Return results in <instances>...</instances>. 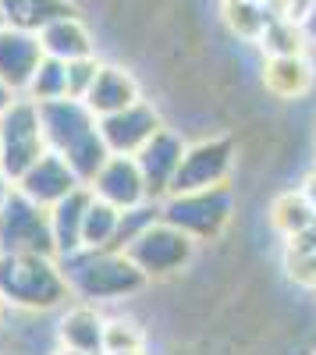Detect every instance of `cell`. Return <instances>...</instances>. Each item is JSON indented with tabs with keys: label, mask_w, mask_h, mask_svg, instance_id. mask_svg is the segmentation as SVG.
Instances as JSON below:
<instances>
[{
	"label": "cell",
	"mask_w": 316,
	"mask_h": 355,
	"mask_svg": "<svg viewBox=\"0 0 316 355\" xmlns=\"http://www.w3.org/2000/svg\"><path fill=\"white\" fill-rule=\"evenodd\" d=\"M40 125H43L46 150L61 153L68 160V167L78 174V182L89 185L96 171L107 164L110 150L103 146L100 128H96V114L85 107V100L61 96V100L40 103Z\"/></svg>",
	"instance_id": "cell-1"
},
{
	"label": "cell",
	"mask_w": 316,
	"mask_h": 355,
	"mask_svg": "<svg viewBox=\"0 0 316 355\" xmlns=\"http://www.w3.org/2000/svg\"><path fill=\"white\" fill-rule=\"evenodd\" d=\"M57 263H61L71 295L93 306L135 295L150 281L121 249H75L68 256H57Z\"/></svg>",
	"instance_id": "cell-2"
},
{
	"label": "cell",
	"mask_w": 316,
	"mask_h": 355,
	"mask_svg": "<svg viewBox=\"0 0 316 355\" xmlns=\"http://www.w3.org/2000/svg\"><path fill=\"white\" fill-rule=\"evenodd\" d=\"M71 295L57 256L0 252V299L18 309H57Z\"/></svg>",
	"instance_id": "cell-3"
},
{
	"label": "cell",
	"mask_w": 316,
	"mask_h": 355,
	"mask_svg": "<svg viewBox=\"0 0 316 355\" xmlns=\"http://www.w3.org/2000/svg\"><path fill=\"white\" fill-rule=\"evenodd\" d=\"M43 153L46 139L40 125V103L28 96H15L0 114V174L15 185Z\"/></svg>",
	"instance_id": "cell-4"
},
{
	"label": "cell",
	"mask_w": 316,
	"mask_h": 355,
	"mask_svg": "<svg viewBox=\"0 0 316 355\" xmlns=\"http://www.w3.org/2000/svg\"><path fill=\"white\" fill-rule=\"evenodd\" d=\"M231 189L217 185V189H199V192H170L160 199V220L175 224L185 231L192 242H207L227 227L231 220Z\"/></svg>",
	"instance_id": "cell-5"
},
{
	"label": "cell",
	"mask_w": 316,
	"mask_h": 355,
	"mask_svg": "<svg viewBox=\"0 0 316 355\" xmlns=\"http://www.w3.org/2000/svg\"><path fill=\"white\" fill-rule=\"evenodd\" d=\"M0 252H40V256H57L53 234H50V217L40 202L21 196L15 185L0 202Z\"/></svg>",
	"instance_id": "cell-6"
},
{
	"label": "cell",
	"mask_w": 316,
	"mask_h": 355,
	"mask_svg": "<svg viewBox=\"0 0 316 355\" xmlns=\"http://www.w3.org/2000/svg\"><path fill=\"white\" fill-rule=\"evenodd\" d=\"M192 249H195V242L188 239L185 231H178L175 224H167V220H153L142 234H135L121 252L146 277H167V274L182 270V266L192 259Z\"/></svg>",
	"instance_id": "cell-7"
},
{
	"label": "cell",
	"mask_w": 316,
	"mask_h": 355,
	"mask_svg": "<svg viewBox=\"0 0 316 355\" xmlns=\"http://www.w3.org/2000/svg\"><path fill=\"white\" fill-rule=\"evenodd\" d=\"M235 153H238V146L227 135L185 146L178 174H175V182H170V192H199V189L227 185V178H231V171H235Z\"/></svg>",
	"instance_id": "cell-8"
},
{
	"label": "cell",
	"mask_w": 316,
	"mask_h": 355,
	"mask_svg": "<svg viewBox=\"0 0 316 355\" xmlns=\"http://www.w3.org/2000/svg\"><path fill=\"white\" fill-rule=\"evenodd\" d=\"M96 128H100L103 146L114 157H135L142 146L164 128V121H160V114L146 100H135L132 107H125L118 114L96 117Z\"/></svg>",
	"instance_id": "cell-9"
},
{
	"label": "cell",
	"mask_w": 316,
	"mask_h": 355,
	"mask_svg": "<svg viewBox=\"0 0 316 355\" xmlns=\"http://www.w3.org/2000/svg\"><path fill=\"white\" fill-rule=\"evenodd\" d=\"M182 153H185V142L182 135L160 128L142 150L135 153V164L142 171V182H146V196L150 199H164L170 192V182L178 174V164H182Z\"/></svg>",
	"instance_id": "cell-10"
},
{
	"label": "cell",
	"mask_w": 316,
	"mask_h": 355,
	"mask_svg": "<svg viewBox=\"0 0 316 355\" xmlns=\"http://www.w3.org/2000/svg\"><path fill=\"white\" fill-rule=\"evenodd\" d=\"M40 61H43V46H40L36 33H21V28L0 25V82L11 93L25 96Z\"/></svg>",
	"instance_id": "cell-11"
},
{
	"label": "cell",
	"mask_w": 316,
	"mask_h": 355,
	"mask_svg": "<svg viewBox=\"0 0 316 355\" xmlns=\"http://www.w3.org/2000/svg\"><path fill=\"white\" fill-rule=\"evenodd\" d=\"M78 185H82L78 174L68 167V160H64L61 153H53V150H46V153L15 182V189H18L21 196H28L33 202H40L43 210H50L57 199H64V196H68L71 189H78Z\"/></svg>",
	"instance_id": "cell-12"
},
{
	"label": "cell",
	"mask_w": 316,
	"mask_h": 355,
	"mask_svg": "<svg viewBox=\"0 0 316 355\" xmlns=\"http://www.w3.org/2000/svg\"><path fill=\"white\" fill-rule=\"evenodd\" d=\"M89 192L118 210H132V206L146 202V182H142V171L135 164V157H107V164L96 171V178L89 182Z\"/></svg>",
	"instance_id": "cell-13"
},
{
	"label": "cell",
	"mask_w": 316,
	"mask_h": 355,
	"mask_svg": "<svg viewBox=\"0 0 316 355\" xmlns=\"http://www.w3.org/2000/svg\"><path fill=\"white\" fill-rule=\"evenodd\" d=\"M89 202H93L89 185H78V189H71L64 199H57L50 210H46L57 256H68V252L82 249V220H85V210H89Z\"/></svg>",
	"instance_id": "cell-14"
},
{
	"label": "cell",
	"mask_w": 316,
	"mask_h": 355,
	"mask_svg": "<svg viewBox=\"0 0 316 355\" xmlns=\"http://www.w3.org/2000/svg\"><path fill=\"white\" fill-rule=\"evenodd\" d=\"M85 107H89L96 117H107V114H118L125 107H132L139 100V85L135 78L125 71V68H114V64H100L89 93L82 96Z\"/></svg>",
	"instance_id": "cell-15"
},
{
	"label": "cell",
	"mask_w": 316,
	"mask_h": 355,
	"mask_svg": "<svg viewBox=\"0 0 316 355\" xmlns=\"http://www.w3.org/2000/svg\"><path fill=\"white\" fill-rule=\"evenodd\" d=\"M40 46L46 57H57V61H78V57H93V36L89 28L82 25L78 15L57 18L46 28H40Z\"/></svg>",
	"instance_id": "cell-16"
},
{
	"label": "cell",
	"mask_w": 316,
	"mask_h": 355,
	"mask_svg": "<svg viewBox=\"0 0 316 355\" xmlns=\"http://www.w3.org/2000/svg\"><path fill=\"white\" fill-rule=\"evenodd\" d=\"M263 85L267 93L277 100H299L313 89V68L302 53H288V57H267L263 64Z\"/></svg>",
	"instance_id": "cell-17"
},
{
	"label": "cell",
	"mask_w": 316,
	"mask_h": 355,
	"mask_svg": "<svg viewBox=\"0 0 316 355\" xmlns=\"http://www.w3.org/2000/svg\"><path fill=\"white\" fill-rule=\"evenodd\" d=\"M68 15H78L71 0H0V21L21 33H40Z\"/></svg>",
	"instance_id": "cell-18"
},
{
	"label": "cell",
	"mask_w": 316,
	"mask_h": 355,
	"mask_svg": "<svg viewBox=\"0 0 316 355\" xmlns=\"http://www.w3.org/2000/svg\"><path fill=\"white\" fill-rule=\"evenodd\" d=\"M103 331L107 320L93 309V302H82L61 320V345L82 355H103Z\"/></svg>",
	"instance_id": "cell-19"
},
{
	"label": "cell",
	"mask_w": 316,
	"mask_h": 355,
	"mask_svg": "<svg viewBox=\"0 0 316 355\" xmlns=\"http://www.w3.org/2000/svg\"><path fill=\"white\" fill-rule=\"evenodd\" d=\"M284 266L302 288H316V220L284 239Z\"/></svg>",
	"instance_id": "cell-20"
},
{
	"label": "cell",
	"mask_w": 316,
	"mask_h": 355,
	"mask_svg": "<svg viewBox=\"0 0 316 355\" xmlns=\"http://www.w3.org/2000/svg\"><path fill=\"white\" fill-rule=\"evenodd\" d=\"M118 220H121L118 206L93 196L89 210H85V220H82V249H110L114 234H118Z\"/></svg>",
	"instance_id": "cell-21"
},
{
	"label": "cell",
	"mask_w": 316,
	"mask_h": 355,
	"mask_svg": "<svg viewBox=\"0 0 316 355\" xmlns=\"http://www.w3.org/2000/svg\"><path fill=\"white\" fill-rule=\"evenodd\" d=\"M256 43H263V50L270 57H288V53H302L309 36H306L302 21H295V18H270L267 28H263V36Z\"/></svg>",
	"instance_id": "cell-22"
},
{
	"label": "cell",
	"mask_w": 316,
	"mask_h": 355,
	"mask_svg": "<svg viewBox=\"0 0 316 355\" xmlns=\"http://www.w3.org/2000/svg\"><path fill=\"white\" fill-rule=\"evenodd\" d=\"M224 11H227V25H231L242 40H252V43L263 36L267 21L274 18L263 0H224Z\"/></svg>",
	"instance_id": "cell-23"
},
{
	"label": "cell",
	"mask_w": 316,
	"mask_h": 355,
	"mask_svg": "<svg viewBox=\"0 0 316 355\" xmlns=\"http://www.w3.org/2000/svg\"><path fill=\"white\" fill-rule=\"evenodd\" d=\"M25 96H28V100H36V103L68 96V64H64V61H57V57H46V53H43V61H40L33 82H28Z\"/></svg>",
	"instance_id": "cell-24"
},
{
	"label": "cell",
	"mask_w": 316,
	"mask_h": 355,
	"mask_svg": "<svg viewBox=\"0 0 316 355\" xmlns=\"http://www.w3.org/2000/svg\"><path fill=\"white\" fill-rule=\"evenodd\" d=\"M313 220H316V214H313V206L302 199V192H284L270 206V224L284 234V239L295 234V231H302V227H309Z\"/></svg>",
	"instance_id": "cell-25"
},
{
	"label": "cell",
	"mask_w": 316,
	"mask_h": 355,
	"mask_svg": "<svg viewBox=\"0 0 316 355\" xmlns=\"http://www.w3.org/2000/svg\"><path fill=\"white\" fill-rule=\"evenodd\" d=\"M64 64H68V96L82 100L85 93H89L96 71H100L96 53H93V57H78V61H64Z\"/></svg>",
	"instance_id": "cell-26"
},
{
	"label": "cell",
	"mask_w": 316,
	"mask_h": 355,
	"mask_svg": "<svg viewBox=\"0 0 316 355\" xmlns=\"http://www.w3.org/2000/svg\"><path fill=\"white\" fill-rule=\"evenodd\" d=\"M142 334L135 331V323L125 320H107V331H103V355L107 352H121V348H139Z\"/></svg>",
	"instance_id": "cell-27"
},
{
	"label": "cell",
	"mask_w": 316,
	"mask_h": 355,
	"mask_svg": "<svg viewBox=\"0 0 316 355\" xmlns=\"http://www.w3.org/2000/svg\"><path fill=\"white\" fill-rule=\"evenodd\" d=\"M302 199L313 206V214H316V171H309V178H306V182H302Z\"/></svg>",
	"instance_id": "cell-28"
},
{
	"label": "cell",
	"mask_w": 316,
	"mask_h": 355,
	"mask_svg": "<svg viewBox=\"0 0 316 355\" xmlns=\"http://www.w3.org/2000/svg\"><path fill=\"white\" fill-rule=\"evenodd\" d=\"M302 28H306L309 43H316V8H309V11H306V18H302Z\"/></svg>",
	"instance_id": "cell-29"
},
{
	"label": "cell",
	"mask_w": 316,
	"mask_h": 355,
	"mask_svg": "<svg viewBox=\"0 0 316 355\" xmlns=\"http://www.w3.org/2000/svg\"><path fill=\"white\" fill-rule=\"evenodd\" d=\"M15 96H18V93H11V89H8L4 82H0V114H4V107H8V103H11Z\"/></svg>",
	"instance_id": "cell-30"
},
{
	"label": "cell",
	"mask_w": 316,
	"mask_h": 355,
	"mask_svg": "<svg viewBox=\"0 0 316 355\" xmlns=\"http://www.w3.org/2000/svg\"><path fill=\"white\" fill-rule=\"evenodd\" d=\"M107 355H146V352H142V345H139V348H121V352H107Z\"/></svg>",
	"instance_id": "cell-31"
},
{
	"label": "cell",
	"mask_w": 316,
	"mask_h": 355,
	"mask_svg": "<svg viewBox=\"0 0 316 355\" xmlns=\"http://www.w3.org/2000/svg\"><path fill=\"white\" fill-rule=\"evenodd\" d=\"M11 192V182H8V178L4 174H0V202H4V196Z\"/></svg>",
	"instance_id": "cell-32"
},
{
	"label": "cell",
	"mask_w": 316,
	"mask_h": 355,
	"mask_svg": "<svg viewBox=\"0 0 316 355\" xmlns=\"http://www.w3.org/2000/svg\"><path fill=\"white\" fill-rule=\"evenodd\" d=\"M53 355H82V352H75V348H64V345H61V352H53Z\"/></svg>",
	"instance_id": "cell-33"
},
{
	"label": "cell",
	"mask_w": 316,
	"mask_h": 355,
	"mask_svg": "<svg viewBox=\"0 0 316 355\" xmlns=\"http://www.w3.org/2000/svg\"><path fill=\"white\" fill-rule=\"evenodd\" d=\"M4 309H8V302H4V299H0V320H4Z\"/></svg>",
	"instance_id": "cell-34"
},
{
	"label": "cell",
	"mask_w": 316,
	"mask_h": 355,
	"mask_svg": "<svg viewBox=\"0 0 316 355\" xmlns=\"http://www.w3.org/2000/svg\"><path fill=\"white\" fill-rule=\"evenodd\" d=\"M309 8H316V0H313V4H309Z\"/></svg>",
	"instance_id": "cell-35"
},
{
	"label": "cell",
	"mask_w": 316,
	"mask_h": 355,
	"mask_svg": "<svg viewBox=\"0 0 316 355\" xmlns=\"http://www.w3.org/2000/svg\"><path fill=\"white\" fill-rule=\"evenodd\" d=\"M263 4H267V0H263Z\"/></svg>",
	"instance_id": "cell-36"
},
{
	"label": "cell",
	"mask_w": 316,
	"mask_h": 355,
	"mask_svg": "<svg viewBox=\"0 0 316 355\" xmlns=\"http://www.w3.org/2000/svg\"><path fill=\"white\" fill-rule=\"evenodd\" d=\"M0 25H4V21H0Z\"/></svg>",
	"instance_id": "cell-37"
}]
</instances>
